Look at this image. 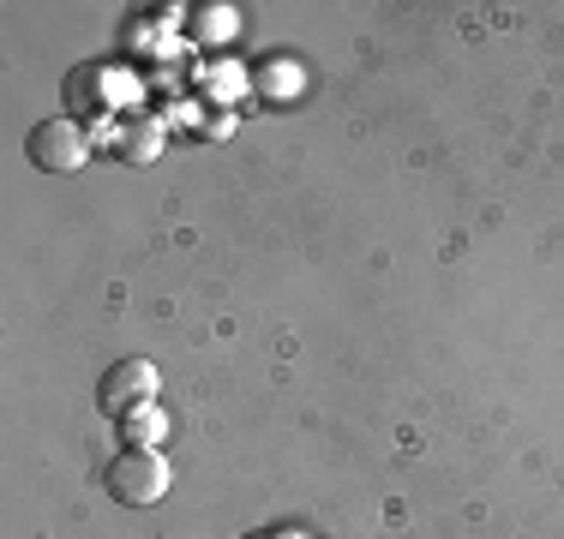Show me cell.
I'll return each instance as SVG.
<instances>
[{"label":"cell","mask_w":564,"mask_h":539,"mask_svg":"<svg viewBox=\"0 0 564 539\" xmlns=\"http://www.w3.org/2000/svg\"><path fill=\"white\" fill-rule=\"evenodd\" d=\"M66 97H73V108H97V97H102V78L97 73H73V78H66Z\"/></svg>","instance_id":"4"},{"label":"cell","mask_w":564,"mask_h":539,"mask_svg":"<svg viewBox=\"0 0 564 539\" xmlns=\"http://www.w3.org/2000/svg\"><path fill=\"white\" fill-rule=\"evenodd\" d=\"M102 485H109L115 504H132V509L163 504V492H169V462H163L156 450H120L115 462H109V474H102Z\"/></svg>","instance_id":"1"},{"label":"cell","mask_w":564,"mask_h":539,"mask_svg":"<svg viewBox=\"0 0 564 539\" xmlns=\"http://www.w3.org/2000/svg\"><path fill=\"white\" fill-rule=\"evenodd\" d=\"M151 402H156V366L151 360H115V366L102 372L97 408L109 414V420H132V414L151 408Z\"/></svg>","instance_id":"3"},{"label":"cell","mask_w":564,"mask_h":539,"mask_svg":"<svg viewBox=\"0 0 564 539\" xmlns=\"http://www.w3.org/2000/svg\"><path fill=\"white\" fill-rule=\"evenodd\" d=\"M24 151H31L36 168H48V174H73V168H85L90 162V132L78 127V120H36L31 127V139H24Z\"/></svg>","instance_id":"2"},{"label":"cell","mask_w":564,"mask_h":539,"mask_svg":"<svg viewBox=\"0 0 564 539\" xmlns=\"http://www.w3.org/2000/svg\"><path fill=\"white\" fill-rule=\"evenodd\" d=\"M127 151H139V162H151V156H156V127L127 132Z\"/></svg>","instance_id":"5"}]
</instances>
